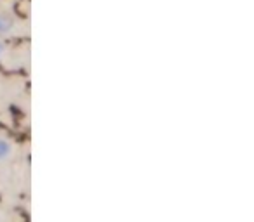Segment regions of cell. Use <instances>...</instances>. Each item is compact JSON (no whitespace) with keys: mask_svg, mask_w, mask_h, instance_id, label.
I'll return each instance as SVG.
<instances>
[{"mask_svg":"<svg viewBox=\"0 0 254 222\" xmlns=\"http://www.w3.org/2000/svg\"><path fill=\"white\" fill-rule=\"evenodd\" d=\"M9 153H11V148H9L7 142L0 141V160L5 158V156H9Z\"/></svg>","mask_w":254,"mask_h":222,"instance_id":"cell-1","label":"cell"},{"mask_svg":"<svg viewBox=\"0 0 254 222\" xmlns=\"http://www.w3.org/2000/svg\"><path fill=\"white\" fill-rule=\"evenodd\" d=\"M7 23H5V19L4 18H2V16H0V33H4V30L5 28H7Z\"/></svg>","mask_w":254,"mask_h":222,"instance_id":"cell-2","label":"cell"}]
</instances>
